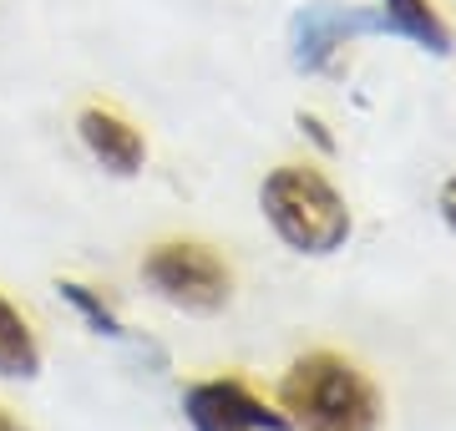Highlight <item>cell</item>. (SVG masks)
<instances>
[{
	"instance_id": "obj_1",
	"label": "cell",
	"mask_w": 456,
	"mask_h": 431,
	"mask_svg": "<svg viewBox=\"0 0 456 431\" xmlns=\"http://www.w3.org/2000/svg\"><path fill=\"white\" fill-rule=\"evenodd\" d=\"M284 411L305 431H375L380 427V396L365 381L355 361L335 350H310L289 365L279 386Z\"/></svg>"
},
{
	"instance_id": "obj_2",
	"label": "cell",
	"mask_w": 456,
	"mask_h": 431,
	"mask_svg": "<svg viewBox=\"0 0 456 431\" xmlns=\"http://www.w3.org/2000/svg\"><path fill=\"white\" fill-rule=\"evenodd\" d=\"M259 203L274 233L299 254H335L350 239V208L335 193V183L310 163L274 167L259 188Z\"/></svg>"
},
{
	"instance_id": "obj_3",
	"label": "cell",
	"mask_w": 456,
	"mask_h": 431,
	"mask_svg": "<svg viewBox=\"0 0 456 431\" xmlns=\"http://www.w3.org/2000/svg\"><path fill=\"white\" fill-rule=\"evenodd\" d=\"M142 280L178 310H193V315H213L228 305V289H233V274L208 244H193V239H173V244H158V249L142 259Z\"/></svg>"
},
{
	"instance_id": "obj_4",
	"label": "cell",
	"mask_w": 456,
	"mask_h": 431,
	"mask_svg": "<svg viewBox=\"0 0 456 431\" xmlns=\"http://www.w3.org/2000/svg\"><path fill=\"white\" fill-rule=\"evenodd\" d=\"M391 31L380 11H355V5H305L289 26V46H294V67L299 71H325L335 61V51L350 46L355 36H375Z\"/></svg>"
},
{
	"instance_id": "obj_5",
	"label": "cell",
	"mask_w": 456,
	"mask_h": 431,
	"mask_svg": "<svg viewBox=\"0 0 456 431\" xmlns=\"http://www.w3.org/2000/svg\"><path fill=\"white\" fill-rule=\"evenodd\" d=\"M193 431H284V416L269 411L244 381H198L183 396Z\"/></svg>"
},
{
	"instance_id": "obj_6",
	"label": "cell",
	"mask_w": 456,
	"mask_h": 431,
	"mask_svg": "<svg viewBox=\"0 0 456 431\" xmlns=\"http://www.w3.org/2000/svg\"><path fill=\"white\" fill-rule=\"evenodd\" d=\"M77 133H82L86 152H92V158L107 167V173H117V178H132V173H142L147 142H142V133L132 127L127 117L107 112V107H86V112L77 117Z\"/></svg>"
},
{
	"instance_id": "obj_7",
	"label": "cell",
	"mask_w": 456,
	"mask_h": 431,
	"mask_svg": "<svg viewBox=\"0 0 456 431\" xmlns=\"http://www.w3.org/2000/svg\"><path fill=\"white\" fill-rule=\"evenodd\" d=\"M380 16L395 36H406L416 46H426L431 56L452 51V26L431 11V0H380Z\"/></svg>"
},
{
	"instance_id": "obj_8",
	"label": "cell",
	"mask_w": 456,
	"mask_h": 431,
	"mask_svg": "<svg viewBox=\"0 0 456 431\" xmlns=\"http://www.w3.org/2000/svg\"><path fill=\"white\" fill-rule=\"evenodd\" d=\"M36 370H41V346H36L26 315L0 295V376H11V381H31Z\"/></svg>"
},
{
	"instance_id": "obj_9",
	"label": "cell",
	"mask_w": 456,
	"mask_h": 431,
	"mask_svg": "<svg viewBox=\"0 0 456 431\" xmlns=\"http://www.w3.org/2000/svg\"><path fill=\"white\" fill-rule=\"evenodd\" d=\"M56 289H61V299H66V305H71V310H77V315H82L97 335H112V340H122V335H127V330H122V320L112 315V305H107L97 289H86V284H77V280H61Z\"/></svg>"
},
{
	"instance_id": "obj_10",
	"label": "cell",
	"mask_w": 456,
	"mask_h": 431,
	"mask_svg": "<svg viewBox=\"0 0 456 431\" xmlns=\"http://www.w3.org/2000/svg\"><path fill=\"white\" fill-rule=\"evenodd\" d=\"M441 218H446V224H452V233H456V173L441 183Z\"/></svg>"
},
{
	"instance_id": "obj_11",
	"label": "cell",
	"mask_w": 456,
	"mask_h": 431,
	"mask_svg": "<svg viewBox=\"0 0 456 431\" xmlns=\"http://www.w3.org/2000/svg\"><path fill=\"white\" fill-rule=\"evenodd\" d=\"M299 127H310V137H314V142H320L325 152H335V137L325 133V122H320V117H310V112H305V117H299Z\"/></svg>"
},
{
	"instance_id": "obj_12",
	"label": "cell",
	"mask_w": 456,
	"mask_h": 431,
	"mask_svg": "<svg viewBox=\"0 0 456 431\" xmlns=\"http://www.w3.org/2000/svg\"><path fill=\"white\" fill-rule=\"evenodd\" d=\"M0 431H26V427H20L16 416H11V411H5V406H0Z\"/></svg>"
}]
</instances>
